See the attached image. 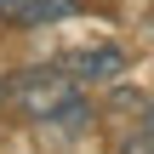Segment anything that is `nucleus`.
Wrapping results in <instances>:
<instances>
[{
  "label": "nucleus",
  "mask_w": 154,
  "mask_h": 154,
  "mask_svg": "<svg viewBox=\"0 0 154 154\" xmlns=\"http://www.w3.org/2000/svg\"><path fill=\"white\" fill-rule=\"evenodd\" d=\"M109 114H143V91H131V86L114 80V91H109Z\"/></svg>",
  "instance_id": "39448f33"
},
{
  "label": "nucleus",
  "mask_w": 154,
  "mask_h": 154,
  "mask_svg": "<svg viewBox=\"0 0 154 154\" xmlns=\"http://www.w3.org/2000/svg\"><path fill=\"white\" fill-rule=\"evenodd\" d=\"M149 29H154V17H149Z\"/></svg>",
  "instance_id": "1a4fd4ad"
},
{
  "label": "nucleus",
  "mask_w": 154,
  "mask_h": 154,
  "mask_svg": "<svg viewBox=\"0 0 154 154\" xmlns=\"http://www.w3.org/2000/svg\"><path fill=\"white\" fill-rule=\"evenodd\" d=\"M46 126H51L57 137H80V131H91V103H86V97L74 91V97H69V103H63V109H57V114H51Z\"/></svg>",
  "instance_id": "20e7f679"
},
{
  "label": "nucleus",
  "mask_w": 154,
  "mask_h": 154,
  "mask_svg": "<svg viewBox=\"0 0 154 154\" xmlns=\"http://www.w3.org/2000/svg\"><path fill=\"white\" fill-rule=\"evenodd\" d=\"M69 97H74V74H69L63 63H51V69H29V74L11 86V103H17L29 120H40V126H46Z\"/></svg>",
  "instance_id": "f257e3e1"
},
{
  "label": "nucleus",
  "mask_w": 154,
  "mask_h": 154,
  "mask_svg": "<svg viewBox=\"0 0 154 154\" xmlns=\"http://www.w3.org/2000/svg\"><path fill=\"white\" fill-rule=\"evenodd\" d=\"M143 126L154 131V97H143Z\"/></svg>",
  "instance_id": "0eeeda50"
},
{
  "label": "nucleus",
  "mask_w": 154,
  "mask_h": 154,
  "mask_svg": "<svg viewBox=\"0 0 154 154\" xmlns=\"http://www.w3.org/2000/svg\"><path fill=\"white\" fill-rule=\"evenodd\" d=\"M74 11H80L74 0H0V23H23V29H40V23H57Z\"/></svg>",
  "instance_id": "7ed1b4c3"
},
{
  "label": "nucleus",
  "mask_w": 154,
  "mask_h": 154,
  "mask_svg": "<svg viewBox=\"0 0 154 154\" xmlns=\"http://www.w3.org/2000/svg\"><path fill=\"white\" fill-rule=\"evenodd\" d=\"M6 97H11V74H0V103H6Z\"/></svg>",
  "instance_id": "6e6552de"
},
{
  "label": "nucleus",
  "mask_w": 154,
  "mask_h": 154,
  "mask_svg": "<svg viewBox=\"0 0 154 154\" xmlns=\"http://www.w3.org/2000/svg\"><path fill=\"white\" fill-rule=\"evenodd\" d=\"M120 154H154V131H149V126H137L131 137H120Z\"/></svg>",
  "instance_id": "423d86ee"
},
{
  "label": "nucleus",
  "mask_w": 154,
  "mask_h": 154,
  "mask_svg": "<svg viewBox=\"0 0 154 154\" xmlns=\"http://www.w3.org/2000/svg\"><path fill=\"white\" fill-rule=\"evenodd\" d=\"M63 69L74 74V86H114V80L131 69V57H126L120 46H86V51L63 57Z\"/></svg>",
  "instance_id": "f03ea898"
}]
</instances>
